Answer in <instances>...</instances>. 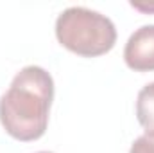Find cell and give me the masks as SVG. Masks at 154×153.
<instances>
[{"mask_svg":"<svg viewBox=\"0 0 154 153\" xmlns=\"http://www.w3.org/2000/svg\"><path fill=\"white\" fill-rule=\"evenodd\" d=\"M125 65L136 72L154 70V24L136 29L124 49Z\"/></svg>","mask_w":154,"mask_h":153,"instance_id":"cell-3","label":"cell"},{"mask_svg":"<svg viewBox=\"0 0 154 153\" xmlns=\"http://www.w3.org/2000/svg\"><path fill=\"white\" fill-rule=\"evenodd\" d=\"M36 153H52V151H36Z\"/></svg>","mask_w":154,"mask_h":153,"instance_id":"cell-7","label":"cell"},{"mask_svg":"<svg viewBox=\"0 0 154 153\" xmlns=\"http://www.w3.org/2000/svg\"><path fill=\"white\" fill-rule=\"evenodd\" d=\"M131 5L136 7V9H140V11H145V13L154 11V4H147V5H143V4H138V2H131Z\"/></svg>","mask_w":154,"mask_h":153,"instance_id":"cell-6","label":"cell"},{"mask_svg":"<svg viewBox=\"0 0 154 153\" xmlns=\"http://www.w3.org/2000/svg\"><path fill=\"white\" fill-rule=\"evenodd\" d=\"M57 41L84 58H95L115 47V24L102 13L88 7H68L56 20Z\"/></svg>","mask_w":154,"mask_h":153,"instance_id":"cell-2","label":"cell"},{"mask_svg":"<svg viewBox=\"0 0 154 153\" xmlns=\"http://www.w3.org/2000/svg\"><path fill=\"white\" fill-rule=\"evenodd\" d=\"M136 117L138 122L145 128V133H154V81L138 92Z\"/></svg>","mask_w":154,"mask_h":153,"instance_id":"cell-4","label":"cell"},{"mask_svg":"<svg viewBox=\"0 0 154 153\" xmlns=\"http://www.w3.org/2000/svg\"><path fill=\"white\" fill-rule=\"evenodd\" d=\"M54 99V79L38 65L23 67L0 97V122L16 141L29 142L45 135Z\"/></svg>","mask_w":154,"mask_h":153,"instance_id":"cell-1","label":"cell"},{"mask_svg":"<svg viewBox=\"0 0 154 153\" xmlns=\"http://www.w3.org/2000/svg\"><path fill=\"white\" fill-rule=\"evenodd\" d=\"M129 153H154V133H143V135H140L133 142Z\"/></svg>","mask_w":154,"mask_h":153,"instance_id":"cell-5","label":"cell"}]
</instances>
